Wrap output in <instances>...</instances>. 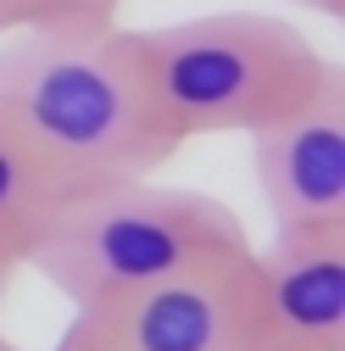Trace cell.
<instances>
[{
  "label": "cell",
  "instance_id": "6da1fadb",
  "mask_svg": "<svg viewBox=\"0 0 345 351\" xmlns=\"http://www.w3.org/2000/svg\"><path fill=\"white\" fill-rule=\"evenodd\" d=\"M0 117L62 190L145 179L184 151L156 112L140 34L117 23H34L6 34Z\"/></svg>",
  "mask_w": 345,
  "mask_h": 351
},
{
  "label": "cell",
  "instance_id": "7a4b0ae2",
  "mask_svg": "<svg viewBox=\"0 0 345 351\" xmlns=\"http://www.w3.org/2000/svg\"><path fill=\"white\" fill-rule=\"evenodd\" d=\"M167 134H256L307 106L340 73L307 34L268 12H206L167 28H134Z\"/></svg>",
  "mask_w": 345,
  "mask_h": 351
},
{
  "label": "cell",
  "instance_id": "3957f363",
  "mask_svg": "<svg viewBox=\"0 0 345 351\" xmlns=\"http://www.w3.org/2000/svg\"><path fill=\"white\" fill-rule=\"evenodd\" d=\"M240 245L251 240L234 206L201 190L156 184V173H145L67 190L34 234L23 268H34L73 306H95Z\"/></svg>",
  "mask_w": 345,
  "mask_h": 351
},
{
  "label": "cell",
  "instance_id": "277c9868",
  "mask_svg": "<svg viewBox=\"0 0 345 351\" xmlns=\"http://www.w3.org/2000/svg\"><path fill=\"white\" fill-rule=\"evenodd\" d=\"M84 351H251L256 340V245L73 306L62 335Z\"/></svg>",
  "mask_w": 345,
  "mask_h": 351
},
{
  "label": "cell",
  "instance_id": "5b68a950",
  "mask_svg": "<svg viewBox=\"0 0 345 351\" xmlns=\"http://www.w3.org/2000/svg\"><path fill=\"white\" fill-rule=\"evenodd\" d=\"M245 140L273 229L345 223V73H334L307 106Z\"/></svg>",
  "mask_w": 345,
  "mask_h": 351
},
{
  "label": "cell",
  "instance_id": "8992f818",
  "mask_svg": "<svg viewBox=\"0 0 345 351\" xmlns=\"http://www.w3.org/2000/svg\"><path fill=\"white\" fill-rule=\"evenodd\" d=\"M251 351H345V223L273 229L256 251Z\"/></svg>",
  "mask_w": 345,
  "mask_h": 351
},
{
  "label": "cell",
  "instance_id": "52a82bcc",
  "mask_svg": "<svg viewBox=\"0 0 345 351\" xmlns=\"http://www.w3.org/2000/svg\"><path fill=\"white\" fill-rule=\"evenodd\" d=\"M62 195L67 190L56 184V173L28 151V140L6 117H0V245L23 251V262H28L34 234L45 229V217L56 212Z\"/></svg>",
  "mask_w": 345,
  "mask_h": 351
},
{
  "label": "cell",
  "instance_id": "ba28073f",
  "mask_svg": "<svg viewBox=\"0 0 345 351\" xmlns=\"http://www.w3.org/2000/svg\"><path fill=\"white\" fill-rule=\"evenodd\" d=\"M51 23H117L123 0H39Z\"/></svg>",
  "mask_w": 345,
  "mask_h": 351
},
{
  "label": "cell",
  "instance_id": "9c48e42d",
  "mask_svg": "<svg viewBox=\"0 0 345 351\" xmlns=\"http://www.w3.org/2000/svg\"><path fill=\"white\" fill-rule=\"evenodd\" d=\"M34 23H51L39 0H0V39L17 34V28H34Z\"/></svg>",
  "mask_w": 345,
  "mask_h": 351
},
{
  "label": "cell",
  "instance_id": "30bf717a",
  "mask_svg": "<svg viewBox=\"0 0 345 351\" xmlns=\"http://www.w3.org/2000/svg\"><path fill=\"white\" fill-rule=\"evenodd\" d=\"M17 274H23V251H12V245H0V306H6V295H12Z\"/></svg>",
  "mask_w": 345,
  "mask_h": 351
},
{
  "label": "cell",
  "instance_id": "8fae6325",
  "mask_svg": "<svg viewBox=\"0 0 345 351\" xmlns=\"http://www.w3.org/2000/svg\"><path fill=\"white\" fill-rule=\"evenodd\" d=\"M295 6H307L318 17H345V0H295Z\"/></svg>",
  "mask_w": 345,
  "mask_h": 351
},
{
  "label": "cell",
  "instance_id": "7c38bea8",
  "mask_svg": "<svg viewBox=\"0 0 345 351\" xmlns=\"http://www.w3.org/2000/svg\"><path fill=\"white\" fill-rule=\"evenodd\" d=\"M0 351H23V346H17V340H6V329H0Z\"/></svg>",
  "mask_w": 345,
  "mask_h": 351
},
{
  "label": "cell",
  "instance_id": "4fadbf2b",
  "mask_svg": "<svg viewBox=\"0 0 345 351\" xmlns=\"http://www.w3.org/2000/svg\"><path fill=\"white\" fill-rule=\"evenodd\" d=\"M56 351H84V346H67V340H56Z\"/></svg>",
  "mask_w": 345,
  "mask_h": 351
}]
</instances>
